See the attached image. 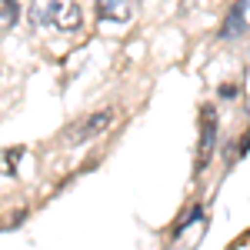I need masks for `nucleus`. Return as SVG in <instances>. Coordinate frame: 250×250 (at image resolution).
Returning <instances> with one entry per match:
<instances>
[{
	"instance_id": "nucleus-1",
	"label": "nucleus",
	"mask_w": 250,
	"mask_h": 250,
	"mask_svg": "<svg viewBox=\"0 0 250 250\" xmlns=\"http://www.w3.org/2000/svg\"><path fill=\"white\" fill-rule=\"evenodd\" d=\"M217 144V110L210 104L200 107V144H197V167H207V160L213 154Z\"/></svg>"
},
{
	"instance_id": "nucleus-2",
	"label": "nucleus",
	"mask_w": 250,
	"mask_h": 250,
	"mask_svg": "<svg viewBox=\"0 0 250 250\" xmlns=\"http://www.w3.org/2000/svg\"><path fill=\"white\" fill-rule=\"evenodd\" d=\"M110 124V110H100V114L87 117L83 124H80L77 130H74V144H83V140H90V137H97L104 127Z\"/></svg>"
},
{
	"instance_id": "nucleus-3",
	"label": "nucleus",
	"mask_w": 250,
	"mask_h": 250,
	"mask_svg": "<svg viewBox=\"0 0 250 250\" xmlns=\"http://www.w3.org/2000/svg\"><path fill=\"white\" fill-rule=\"evenodd\" d=\"M83 14H80V3H57V14H54V27L57 30H77Z\"/></svg>"
},
{
	"instance_id": "nucleus-4",
	"label": "nucleus",
	"mask_w": 250,
	"mask_h": 250,
	"mask_svg": "<svg viewBox=\"0 0 250 250\" xmlns=\"http://www.w3.org/2000/svg\"><path fill=\"white\" fill-rule=\"evenodd\" d=\"M244 14H247V3H233L230 7V14H227V20H224V27H220V37L224 40H233V37H240L244 34Z\"/></svg>"
},
{
	"instance_id": "nucleus-5",
	"label": "nucleus",
	"mask_w": 250,
	"mask_h": 250,
	"mask_svg": "<svg viewBox=\"0 0 250 250\" xmlns=\"http://www.w3.org/2000/svg\"><path fill=\"white\" fill-rule=\"evenodd\" d=\"M130 14H134V7L130 3H124V0H100L97 3V17L100 20H130Z\"/></svg>"
},
{
	"instance_id": "nucleus-6",
	"label": "nucleus",
	"mask_w": 250,
	"mask_h": 250,
	"mask_svg": "<svg viewBox=\"0 0 250 250\" xmlns=\"http://www.w3.org/2000/svg\"><path fill=\"white\" fill-rule=\"evenodd\" d=\"M54 14H57V3H30V23L34 27L54 23Z\"/></svg>"
},
{
	"instance_id": "nucleus-7",
	"label": "nucleus",
	"mask_w": 250,
	"mask_h": 250,
	"mask_svg": "<svg viewBox=\"0 0 250 250\" xmlns=\"http://www.w3.org/2000/svg\"><path fill=\"white\" fill-rule=\"evenodd\" d=\"M17 23V3L14 0H3L0 3V30H10Z\"/></svg>"
},
{
	"instance_id": "nucleus-8",
	"label": "nucleus",
	"mask_w": 250,
	"mask_h": 250,
	"mask_svg": "<svg viewBox=\"0 0 250 250\" xmlns=\"http://www.w3.org/2000/svg\"><path fill=\"white\" fill-rule=\"evenodd\" d=\"M197 217H204V207H190V210L184 213V220H180V224L173 227V237H180V233L187 230V227H190V224H193V220H197Z\"/></svg>"
},
{
	"instance_id": "nucleus-9",
	"label": "nucleus",
	"mask_w": 250,
	"mask_h": 250,
	"mask_svg": "<svg viewBox=\"0 0 250 250\" xmlns=\"http://www.w3.org/2000/svg\"><path fill=\"white\" fill-rule=\"evenodd\" d=\"M217 94H220V97H237V87H230V83H224V87H220Z\"/></svg>"
},
{
	"instance_id": "nucleus-10",
	"label": "nucleus",
	"mask_w": 250,
	"mask_h": 250,
	"mask_svg": "<svg viewBox=\"0 0 250 250\" xmlns=\"http://www.w3.org/2000/svg\"><path fill=\"white\" fill-rule=\"evenodd\" d=\"M247 147H250V134H244V144H240V154H247Z\"/></svg>"
}]
</instances>
